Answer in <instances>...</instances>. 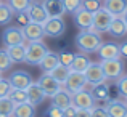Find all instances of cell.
<instances>
[{"instance_id":"41","label":"cell","mask_w":127,"mask_h":117,"mask_svg":"<svg viewBox=\"0 0 127 117\" xmlns=\"http://www.w3.org/2000/svg\"><path fill=\"white\" fill-rule=\"evenodd\" d=\"M15 15H16V21H18V24L24 26L26 23H29V19H28V15H26L24 11H21V13H15Z\"/></svg>"},{"instance_id":"3","label":"cell","mask_w":127,"mask_h":117,"mask_svg":"<svg viewBox=\"0 0 127 117\" xmlns=\"http://www.w3.org/2000/svg\"><path fill=\"white\" fill-rule=\"evenodd\" d=\"M114 16L105 8V6H100L95 13H93V23H92V29L96 31L98 34H103V32H108L109 24L113 23Z\"/></svg>"},{"instance_id":"28","label":"cell","mask_w":127,"mask_h":117,"mask_svg":"<svg viewBox=\"0 0 127 117\" xmlns=\"http://www.w3.org/2000/svg\"><path fill=\"white\" fill-rule=\"evenodd\" d=\"M13 109H15V103H13L8 96L0 98V117L13 116Z\"/></svg>"},{"instance_id":"10","label":"cell","mask_w":127,"mask_h":117,"mask_svg":"<svg viewBox=\"0 0 127 117\" xmlns=\"http://www.w3.org/2000/svg\"><path fill=\"white\" fill-rule=\"evenodd\" d=\"M26 15H28V19L32 23H39V24H43V23L48 19V15L43 10L42 3H31L26 10Z\"/></svg>"},{"instance_id":"35","label":"cell","mask_w":127,"mask_h":117,"mask_svg":"<svg viewBox=\"0 0 127 117\" xmlns=\"http://www.w3.org/2000/svg\"><path fill=\"white\" fill-rule=\"evenodd\" d=\"M63 5H64L66 11L74 13L76 10H79L82 6V0H63Z\"/></svg>"},{"instance_id":"46","label":"cell","mask_w":127,"mask_h":117,"mask_svg":"<svg viewBox=\"0 0 127 117\" xmlns=\"http://www.w3.org/2000/svg\"><path fill=\"white\" fill-rule=\"evenodd\" d=\"M0 77H2V72H0Z\"/></svg>"},{"instance_id":"42","label":"cell","mask_w":127,"mask_h":117,"mask_svg":"<svg viewBox=\"0 0 127 117\" xmlns=\"http://www.w3.org/2000/svg\"><path fill=\"white\" fill-rule=\"evenodd\" d=\"M76 117H90V109H76Z\"/></svg>"},{"instance_id":"11","label":"cell","mask_w":127,"mask_h":117,"mask_svg":"<svg viewBox=\"0 0 127 117\" xmlns=\"http://www.w3.org/2000/svg\"><path fill=\"white\" fill-rule=\"evenodd\" d=\"M42 6L47 11L48 18H63V15L66 13L63 0H43Z\"/></svg>"},{"instance_id":"36","label":"cell","mask_w":127,"mask_h":117,"mask_svg":"<svg viewBox=\"0 0 127 117\" xmlns=\"http://www.w3.org/2000/svg\"><path fill=\"white\" fill-rule=\"evenodd\" d=\"M82 6L85 10H89V11L95 13L101 6V0H82Z\"/></svg>"},{"instance_id":"7","label":"cell","mask_w":127,"mask_h":117,"mask_svg":"<svg viewBox=\"0 0 127 117\" xmlns=\"http://www.w3.org/2000/svg\"><path fill=\"white\" fill-rule=\"evenodd\" d=\"M24 34L19 26H8L5 31L2 32V42L5 47L10 45H18V43H24Z\"/></svg>"},{"instance_id":"6","label":"cell","mask_w":127,"mask_h":117,"mask_svg":"<svg viewBox=\"0 0 127 117\" xmlns=\"http://www.w3.org/2000/svg\"><path fill=\"white\" fill-rule=\"evenodd\" d=\"M42 27H43V34L53 39L61 37L66 31V24L63 21V18H48L42 24Z\"/></svg>"},{"instance_id":"27","label":"cell","mask_w":127,"mask_h":117,"mask_svg":"<svg viewBox=\"0 0 127 117\" xmlns=\"http://www.w3.org/2000/svg\"><path fill=\"white\" fill-rule=\"evenodd\" d=\"M48 74L52 75L53 79H56L63 85V83H64V80H66V77H68V74H69V66L61 64V63H60V64H56L55 68L48 72Z\"/></svg>"},{"instance_id":"25","label":"cell","mask_w":127,"mask_h":117,"mask_svg":"<svg viewBox=\"0 0 127 117\" xmlns=\"http://www.w3.org/2000/svg\"><path fill=\"white\" fill-rule=\"evenodd\" d=\"M13 116L15 117H32V116H35V108L29 101L18 103V104H15Z\"/></svg>"},{"instance_id":"43","label":"cell","mask_w":127,"mask_h":117,"mask_svg":"<svg viewBox=\"0 0 127 117\" xmlns=\"http://www.w3.org/2000/svg\"><path fill=\"white\" fill-rule=\"evenodd\" d=\"M119 50H121V56H127V42L122 43V45L119 47Z\"/></svg>"},{"instance_id":"38","label":"cell","mask_w":127,"mask_h":117,"mask_svg":"<svg viewBox=\"0 0 127 117\" xmlns=\"http://www.w3.org/2000/svg\"><path fill=\"white\" fill-rule=\"evenodd\" d=\"M47 116H50V117H63V109H60L58 106L52 104V108L47 109Z\"/></svg>"},{"instance_id":"40","label":"cell","mask_w":127,"mask_h":117,"mask_svg":"<svg viewBox=\"0 0 127 117\" xmlns=\"http://www.w3.org/2000/svg\"><path fill=\"white\" fill-rule=\"evenodd\" d=\"M76 106L74 104H69L68 108H64L63 109V117H74L76 116Z\"/></svg>"},{"instance_id":"21","label":"cell","mask_w":127,"mask_h":117,"mask_svg":"<svg viewBox=\"0 0 127 117\" xmlns=\"http://www.w3.org/2000/svg\"><path fill=\"white\" fill-rule=\"evenodd\" d=\"M56 64H60V55L55 53V51H50V50L43 55V58L40 61H39V68H40L43 72H50Z\"/></svg>"},{"instance_id":"19","label":"cell","mask_w":127,"mask_h":117,"mask_svg":"<svg viewBox=\"0 0 127 117\" xmlns=\"http://www.w3.org/2000/svg\"><path fill=\"white\" fill-rule=\"evenodd\" d=\"M52 104L58 106L60 109L68 108L69 104H72V95L64 88V87H61V88H60L58 92L52 96Z\"/></svg>"},{"instance_id":"8","label":"cell","mask_w":127,"mask_h":117,"mask_svg":"<svg viewBox=\"0 0 127 117\" xmlns=\"http://www.w3.org/2000/svg\"><path fill=\"white\" fill-rule=\"evenodd\" d=\"M84 75L87 79V83L90 85H95V83H101V82H106V75L103 72V68L100 63H90L89 68L84 71Z\"/></svg>"},{"instance_id":"20","label":"cell","mask_w":127,"mask_h":117,"mask_svg":"<svg viewBox=\"0 0 127 117\" xmlns=\"http://www.w3.org/2000/svg\"><path fill=\"white\" fill-rule=\"evenodd\" d=\"M90 95H92L95 103H106L109 99V87L105 82L95 83L92 87V90H90Z\"/></svg>"},{"instance_id":"26","label":"cell","mask_w":127,"mask_h":117,"mask_svg":"<svg viewBox=\"0 0 127 117\" xmlns=\"http://www.w3.org/2000/svg\"><path fill=\"white\" fill-rule=\"evenodd\" d=\"M90 63H92V61H89V58H87L85 55H74V56H72L71 64H69V71L84 72L85 69L89 68Z\"/></svg>"},{"instance_id":"14","label":"cell","mask_w":127,"mask_h":117,"mask_svg":"<svg viewBox=\"0 0 127 117\" xmlns=\"http://www.w3.org/2000/svg\"><path fill=\"white\" fill-rule=\"evenodd\" d=\"M72 104L76 106V108H82V109H92L93 106H95V101H93L92 95H90V92H87V90H79L77 93H74L72 95Z\"/></svg>"},{"instance_id":"24","label":"cell","mask_w":127,"mask_h":117,"mask_svg":"<svg viewBox=\"0 0 127 117\" xmlns=\"http://www.w3.org/2000/svg\"><path fill=\"white\" fill-rule=\"evenodd\" d=\"M108 32L113 35V37H124L127 34V27H126V23L121 16H114L113 23L109 24Z\"/></svg>"},{"instance_id":"15","label":"cell","mask_w":127,"mask_h":117,"mask_svg":"<svg viewBox=\"0 0 127 117\" xmlns=\"http://www.w3.org/2000/svg\"><path fill=\"white\" fill-rule=\"evenodd\" d=\"M98 56L101 59H113V58H121V50H119V45L113 42H101V45L96 50Z\"/></svg>"},{"instance_id":"13","label":"cell","mask_w":127,"mask_h":117,"mask_svg":"<svg viewBox=\"0 0 127 117\" xmlns=\"http://www.w3.org/2000/svg\"><path fill=\"white\" fill-rule=\"evenodd\" d=\"M23 34H24V39L28 40V42H31V40H42V37L45 34H43V27L42 24H39V23H26L24 26H23Z\"/></svg>"},{"instance_id":"32","label":"cell","mask_w":127,"mask_h":117,"mask_svg":"<svg viewBox=\"0 0 127 117\" xmlns=\"http://www.w3.org/2000/svg\"><path fill=\"white\" fill-rule=\"evenodd\" d=\"M11 64H13V61H11V58L8 56L6 50H0V72L10 71Z\"/></svg>"},{"instance_id":"39","label":"cell","mask_w":127,"mask_h":117,"mask_svg":"<svg viewBox=\"0 0 127 117\" xmlns=\"http://www.w3.org/2000/svg\"><path fill=\"white\" fill-rule=\"evenodd\" d=\"M72 56H74V53H61V55H60V63L69 66L71 61H72Z\"/></svg>"},{"instance_id":"22","label":"cell","mask_w":127,"mask_h":117,"mask_svg":"<svg viewBox=\"0 0 127 117\" xmlns=\"http://www.w3.org/2000/svg\"><path fill=\"white\" fill-rule=\"evenodd\" d=\"M6 53H8V56L11 58L13 64H15V63H24V59H26V47H24V43L6 47Z\"/></svg>"},{"instance_id":"18","label":"cell","mask_w":127,"mask_h":117,"mask_svg":"<svg viewBox=\"0 0 127 117\" xmlns=\"http://www.w3.org/2000/svg\"><path fill=\"white\" fill-rule=\"evenodd\" d=\"M108 117H127V106L126 103L118 101V99H113V101H106L105 106Z\"/></svg>"},{"instance_id":"29","label":"cell","mask_w":127,"mask_h":117,"mask_svg":"<svg viewBox=\"0 0 127 117\" xmlns=\"http://www.w3.org/2000/svg\"><path fill=\"white\" fill-rule=\"evenodd\" d=\"M15 11L11 10V6L6 3H0V26H5L8 23H11Z\"/></svg>"},{"instance_id":"31","label":"cell","mask_w":127,"mask_h":117,"mask_svg":"<svg viewBox=\"0 0 127 117\" xmlns=\"http://www.w3.org/2000/svg\"><path fill=\"white\" fill-rule=\"evenodd\" d=\"M32 3V0H8V5L11 6V10L15 13H21L26 11L28 6Z\"/></svg>"},{"instance_id":"4","label":"cell","mask_w":127,"mask_h":117,"mask_svg":"<svg viewBox=\"0 0 127 117\" xmlns=\"http://www.w3.org/2000/svg\"><path fill=\"white\" fill-rule=\"evenodd\" d=\"M101 68L105 72L106 79L116 80L124 74V63L121 61V58H113V59H101Z\"/></svg>"},{"instance_id":"5","label":"cell","mask_w":127,"mask_h":117,"mask_svg":"<svg viewBox=\"0 0 127 117\" xmlns=\"http://www.w3.org/2000/svg\"><path fill=\"white\" fill-rule=\"evenodd\" d=\"M87 85H89V83H87V79H85L84 72H76V71H69L68 77H66L64 83H63V87H64L71 95L77 93L79 90H84Z\"/></svg>"},{"instance_id":"12","label":"cell","mask_w":127,"mask_h":117,"mask_svg":"<svg viewBox=\"0 0 127 117\" xmlns=\"http://www.w3.org/2000/svg\"><path fill=\"white\" fill-rule=\"evenodd\" d=\"M26 93H28V101L31 103L34 108H37L39 104H42V101L47 98L45 93H43V90L40 88V85H39L37 82L29 83V87L26 88Z\"/></svg>"},{"instance_id":"1","label":"cell","mask_w":127,"mask_h":117,"mask_svg":"<svg viewBox=\"0 0 127 117\" xmlns=\"http://www.w3.org/2000/svg\"><path fill=\"white\" fill-rule=\"evenodd\" d=\"M76 45L84 53H96L101 45V37L93 29H81V32L76 35Z\"/></svg>"},{"instance_id":"30","label":"cell","mask_w":127,"mask_h":117,"mask_svg":"<svg viewBox=\"0 0 127 117\" xmlns=\"http://www.w3.org/2000/svg\"><path fill=\"white\" fill-rule=\"evenodd\" d=\"M8 98L11 99L15 104H18V103L28 101V93H26V90H23V88H11Z\"/></svg>"},{"instance_id":"33","label":"cell","mask_w":127,"mask_h":117,"mask_svg":"<svg viewBox=\"0 0 127 117\" xmlns=\"http://www.w3.org/2000/svg\"><path fill=\"white\" fill-rule=\"evenodd\" d=\"M116 87H118V92L121 96L127 98V75L122 74L119 79H116Z\"/></svg>"},{"instance_id":"45","label":"cell","mask_w":127,"mask_h":117,"mask_svg":"<svg viewBox=\"0 0 127 117\" xmlns=\"http://www.w3.org/2000/svg\"><path fill=\"white\" fill-rule=\"evenodd\" d=\"M126 106H127V98H126Z\"/></svg>"},{"instance_id":"9","label":"cell","mask_w":127,"mask_h":117,"mask_svg":"<svg viewBox=\"0 0 127 117\" xmlns=\"http://www.w3.org/2000/svg\"><path fill=\"white\" fill-rule=\"evenodd\" d=\"M37 83L40 85V88L43 90L45 96H48V98H52V96L55 95V93H56V92H58V90L63 87L61 83H60L56 79H53L52 75L48 74V72H45V74H43L42 77L37 80Z\"/></svg>"},{"instance_id":"2","label":"cell","mask_w":127,"mask_h":117,"mask_svg":"<svg viewBox=\"0 0 127 117\" xmlns=\"http://www.w3.org/2000/svg\"><path fill=\"white\" fill-rule=\"evenodd\" d=\"M48 51L47 45L42 40H31L26 45V59L24 63L28 64H39V61L43 58V55Z\"/></svg>"},{"instance_id":"17","label":"cell","mask_w":127,"mask_h":117,"mask_svg":"<svg viewBox=\"0 0 127 117\" xmlns=\"http://www.w3.org/2000/svg\"><path fill=\"white\" fill-rule=\"evenodd\" d=\"M8 80H10L13 88L26 90L29 87V83L32 82V77H31V74L26 72V71H15V72H11V75H10Z\"/></svg>"},{"instance_id":"34","label":"cell","mask_w":127,"mask_h":117,"mask_svg":"<svg viewBox=\"0 0 127 117\" xmlns=\"http://www.w3.org/2000/svg\"><path fill=\"white\" fill-rule=\"evenodd\" d=\"M11 83H10L8 79H3L0 77V98H3V96H8L10 92H11Z\"/></svg>"},{"instance_id":"44","label":"cell","mask_w":127,"mask_h":117,"mask_svg":"<svg viewBox=\"0 0 127 117\" xmlns=\"http://www.w3.org/2000/svg\"><path fill=\"white\" fill-rule=\"evenodd\" d=\"M121 18L124 19V23H126V27H127V10H126V11H124V13L121 15Z\"/></svg>"},{"instance_id":"37","label":"cell","mask_w":127,"mask_h":117,"mask_svg":"<svg viewBox=\"0 0 127 117\" xmlns=\"http://www.w3.org/2000/svg\"><path fill=\"white\" fill-rule=\"evenodd\" d=\"M90 117H108V112L101 106H93L90 109Z\"/></svg>"},{"instance_id":"23","label":"cell","mask_w":127,"mask_h":117,"mask_svg":"<svg viewBox=\"0 0 127 117\" xmlns=\"http://www.w3.org/2000/svg\"><path fill=\"white\" fill-rule=\"evenodd\" d=\"M103 6L111 13L113 16H121L127 10V0H105Z\"/></svg>"},{"instance_id":"16","label":"cell","mask_w":127,"mask_h":117,"mask_svg":"<svg viewBox=\"0 0 127 117\" xmlns=\"http://www.w3.org/2000/svg\"><path fill=\"white\" fill-rule=\"evenodd\" d=\"M74 21L77 24L79 29H92V23H93V13L85 10L84 6H81L79 10L74 11Z\"/></svg>"}]
</instances>
